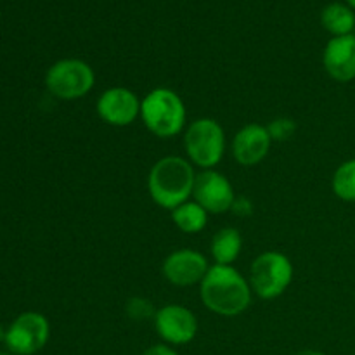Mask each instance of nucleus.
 Returning <instances> with one entry per match:
<instances>
[{
	"mask_svg": "<svg viewBox=\"0 0 355 355\" xmlns=\"http://www.w3.org/2000/svg\"><path fill=\"white\" fill-rule=\"evenodd\" d=\"M200 297L214 314L234 318L252 304V286L232 266H211L200 283Z\"/></svg>",
	"mask_w": 355,
	"mask_h": 355,
	"instance_id": "nucleus-1",
	"label": "nucleus"
},
{
	"mask_svg": "<svg viewBox=\"0 0 355 355\" xmlns=\"http://www.w3.org/2000/svg\"><path fill=\"white\" fill-rule=\"evenodd\" d=\"M196 173L193 165L180 156H165L153 165L148 177L151 200L165 210H175L193 194Z\"/></svg>",
	"mask_w": 355,
	"mask_h": 355,
	"instance_id": "nucleus-2",
	"label": "nucleus"
},
{
	"mask_svg": "<svg viewBox=\"0 0 355 355\" xmlns=\"http://www.w3.org/2000/svg\"><path fill=\"white\" fill-rule=\"evenodd\" d=\"M186 106L173 90L159 87L141 101V118L146 128L156 137L170 139L180 134L186 125Z\"/></svg>",
	"mask_w": 355,
	"mask_h": 355,
	"instance_id": "nucleus-3",
	"label": "nucleus"
},
{
	"mask_svg": "<svg viewBox=\"0 0 355 355\" xmlns=\"http://www.w3.org/2000/svg\"><path fill=\"white\" fill-rule=\"evenodd\" d=\"M184 148L191 163L203 170H214L224 158V128L214 118H200L187 127Z\"/></svg>",
	"mask_w": 355,
	"mask_h": 355,
	"instance_id": "nucleus-4",
	"label": "nucleus"
},
{
	"mask_svg": "<svg viewBox=\"0 0 355 355\" xmlns=\"http://www.w3.org/2000/svg\"><path fill=\"white\" fill-rule=\"evenodd\" d=\"M293 281V263L284 253L266 252L257 257L250 269V286L257 297L272 300L281 297Z\"/></svg>",
	"mask_w": 355,
	"mask_h": 355,
	"instance_id": "nucleus-5",
	"label": "nucleus"
},
{
	"mask_svg": "<svg viewBox=\"0 0 355 355\" xmlns=\"http://www.w3.org/2000/svg\"><path fill=\"white\" fill-rule=\"evenodd\" d=\"M96 75L82 59H61L49 68L45 85L49 92L61 101H76L92 90Z\"/></svg>",
	"mask_w": 355,
	"mask_h": 355,
	"instance_id": "nucleus-6",
	"label": "nucleus"
},
{
	"mask_svg": "<svg viewBox=\"0 0 355 355\" xmlns=\"http://www.w3.org/2000/svg\"><path fill=\"white\" fill-rule=\"evenodd\" d=\"M49 336L47 318L38 312H24L9 326L3 342L14 355H33L47 345Z\"/></svg>",
	"mask_w": 355,
	"mask_h": 355,
	"instance_id": "nucleus-7",
	"label": "nucleus"
},
{
	"mask_svg": "<svg viewBox=\"0 0 355 355\" xmlns=\"http://www.w3.org/2000/svg\"><path fill=\"white\" fill-rule=\"evenodd\" d=\"M193 196L208 214H225L236 203L232 184L217 170H203L198 173Z\"/></svg>",
	"mask_w": 355,
	"mask_h": 355,
	"instance_id": "nucleus-8",
	"label": "nucleus"
},
{
	"mask_svg": "<svg viewBox=\"0 0 355 355\" xmlns=\"http://www.w3.org/2000/svg\"><path fill=\"white\" fill-rule=\"evenodd\" d=\"M156 333L170 345H186L196 338L198 319L182 305H165L155 314Z\"/></svg>",
	"mask_w": 355,
	"mask_h": 355,
	"instance_id": "nucleus-9",
	"label": "nucleus"
},
{
	"mask_svg": "<svg viewBox=\"0 0 355 355\" xmlns=\"http://www.w3.org/2000/svg\"><path fill=\"white\" fill-rule=\"evenodd\" d=\"M96 110L111 127H128L141 116V101L130 89L113 87L101 94Z\"/></svg>",
	"mask_w": 355,
	"mask_h": 355,
	"instance_id": "nucleus-10",
	"label": "nucleus"
},
{
	"mask_svg": "<svg viewBox=\"0 0 355 355\" xmlns=\"http://www.w3.org/2000/svg\"><path fill=\"white\" fill-rule=\"evenodd\" d=\"M208 269H210V266H208L203 253L196 252V250L182 248L172 252L166 257L162 272L165 279L172 283L173 286L187 288L201 283L203 277L207 276Z\"/></svg>",
	"mask_w": 355,
	"mask_h": 355,
	"instance_id": "nucleus-11",
	"label": "nucleus"
},
{
	"mask_svg": "<svg viewBox=\"0 0 355 355\" xmlns=\"http://www.w3.org/2000/svg\"><path fill=\"white\" fill-rule=\"evenodd\" d=\"M272 135L269 128L259 123H248L236 134L232 141V156L243 166H255L269 155Z\"/></svg>",
	"mask_w": 355,
	"mask_h": 355,
	"instance_id": "nucleus-12",
	"label": "nucleus"
},
{
	"mask_svg": "<svg viewBox=\"0 0 355 355\" xmlns=\"http://www.w3.org/2000/svg\"><path fill=\"white\" fill-rule=\"evenodd\" d=\"M322 62L333 80L352 82L355 78V35L333 37L326 45Z\"/></svg>",
	"mask_w": 355,
	"mask_h": 355,
	"instance_id": "nucleus-13",
	"label": "nucleus"
},
{
	"mask_svg": "<svg viewBox=\"0 0 355 355\" xmlns=\"http://www.w3.org/2000/svg\"><path fill=\"white\" fill-rule=\"evenodd\" d=\"M243 248V238L238 229L224 227L211 239V257L218 266H231L239 257Z\"/></svg>",
	"mask_w": 355,
	"mask_h": 355,
	"instance_id": "nucleus-14",
	"label": "nucleus"
},
{
	"mask_svg": "<svg viewBox=\"0 0 355 355\" xmlns=\"http://www.w3.org/2000/svg\"><path fill=\"white\" fill-rule=\"evenodd\" d=\"M172 220L186 234H198L207 227L208 211L196 201H186L172 210Z\"/></svg>",
	"mask_w": 355,
	"mask_h": 355,
	"instance_id": "nucleus-15",
	"label": "nucleus"
},
{
	"mask_svg": "<svg viewBox=\"0 0 355 355\" xmlns=\"http://www.w3.org/2000/svg\"><path fill=\"white\" fill-rule=\"evenodd\" d=\"M322 26L333 33L335 37H343V35H352L355 28V14L352 9L343 3H329L321 14Z\"/></svg>",
	"mask_w": 355,
	"mask_h": 355,
	"instance_id": "nucleus-16",
	"label": "nucleus"
},
{
	"mask_svg": "<svg viewBox=\"0 0 355 355\" xmlns=\"http://www.w3.org/2000/svg\"><path fill=\"white\" fill-rule=\"evenodd\" d=\"M333 191L343 201H355V159L342 163L333 175Z\"/></svg>",
	"mask_w": 355,
	"mask_h": 355,
	"instance_id": "nucleus-17",
	"label": "nucleus"
},
{
	"mask_svg": "<svg viewBox=\"0 0 355 355\" xmlns=\"http://www.w3.org/2000/svg\"><path fill=\"white\" fill-rule=\"evenodd\" d=\"M127 312L132 319H155L156 312H153V305L148 300H142V298H132L128 300Z\"/></svg>",
	"mask_w": 355,
	"mask_h": 355,
	"instance_id": "nucleus-18",
	"label": "nucleus"
},
{
	"mask_svg": "<svg viewBox=\"0 0 355 355\" xmlns=\"http://www.w3.org/2000/svg\"><path fill=\"white\" fill-rule=\"evenodd\" d=\"M291 130H293V121H290V120L272 121V125L269 127V132H270V135H272V139L290 137Z\"/></svg>",
	"mask_w": 355,
	"mask_h": 355,
	"instance_id": "nucleus-19",
	"label": "nucleus"
},
{
	"mask_svg": "<svg viewBox=\"0 0 355 355\" xmlns=\"http://www.w3.org/2000/svg\"><path fill=\"white\" fill-rule=\"evenodd\" d=\"M142 355H179L173 349H170L168 345H153L149 347Z\"/></svg>",
	"mask_w": 355,
	"mask_h": 355,
	"instance_id": "nucleus-20",
	"label": "nucleus"
},
{
	"mask_svg": "<svg viewBox=\"0 0 355 355\" xmlns=\"http://www.w3.org/2000/svg\"><path fill=\"white\" fill-rule=\"evenodd\" d=\"M295 355H324L319 350H302V352H297Z\"/></svg>",
	"mask_w": 355,
	"mask_h": 355,
	"instance_id": "nucleus-21",
	"label": "nucleus"
},
{
	"mask_svg": "<svg viewBox=\"0 0 355 355\" xmlns=\"http://www.w3.org/2000/svg\"><path fill=\"white\" fill-rule=\"evenodd\" d=\"M2 340H6V331H3V328L0 326V342H2Z\"/></svg>",
	"mask_w": 355,
	"mask_h": 355,
	"instance_id": "nucleus-22",
	"label": "nucleus"
},
{
	"mask_svg": "<svg viewBox=\"0 0 355 355\" xmlns=\"http://www.w3.org/2000/svg\"><path fill=\"white\" fill-rule=\"evenodd\" d=\"M347 2H349V6H352L355 9V0H347Z\"/></svg>",
	"mask_w": 355,
	"mask_h": 355,
	"instance_id": "nucleus-23",
	"label": "nucleus"
},
{
	"mask_svg": "<svg viewBox=\"0 0 355 355\" xmlns=\"http://www.w3.org/2000/svg\"><path fill=\"white\" fill-rule=\"evenodd\" d=\"M0 355H10V354H0Z\"/></svg>",
	"mask_w": 355,
	"mask_h": 355,
	"instance_id": "nucleus-24",
	"label": "nucleus"
}]
</instances>
